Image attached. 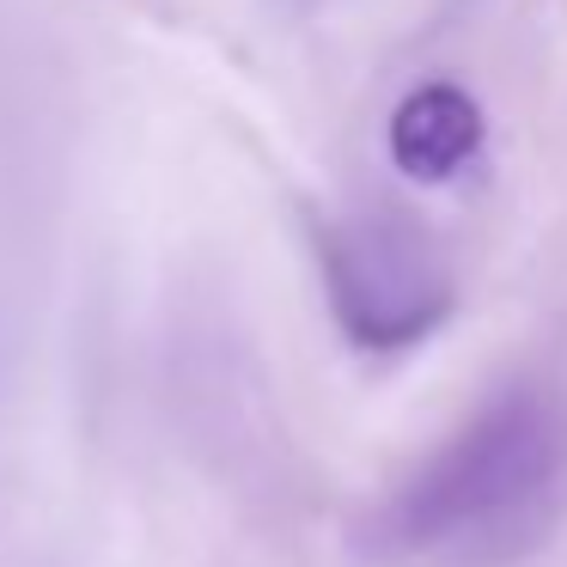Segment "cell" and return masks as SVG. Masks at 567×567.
Returning a JSON list of instances; mask_svg holds the SVG:
<instances>
[{"instance_id": "2", "label": "cell", "mask_w": 567, "mask_h": 567, "mask_svg": "<svg viewBox=\"0 0 567 567\" xmlns=\"http://www.w3.org/2000/svg\"><path fill=\"white\" fill-rule=\"evenodd\" d=\"M318 250L336 323L367 354H403L452 318V269L421 226L396 214H354L323 226Z\"/></svg>"}, {"instance_id": "3", "label": "cell", "mask_w": 567, "mask_h": 567, "mask_svg": "<svg viewBox=\"0 0 567 567\" xmlns=\"http://www.w3.org/2000/svg\"><path fill=\"white\" fill-rule=\"evenodd\" d=\"M391 165L409 184H452L482 153V104L452 80H427L391 111Z\"/></svg>"}, {"instance_id": "1", "label": "cell", "mask_w": 567, "mask_h": 567, "mask_svg": "<svg viewBox=\"0 0 567 567\" xmlns=\"http://www.w3.org/2000/svg\"><path fill=\"white\" fill-rule=\"evenodd\" d=\"M567 506V403L549 384H506L367 518L360 549L396 567H506Z\"/></svg>"}]
</instances>
